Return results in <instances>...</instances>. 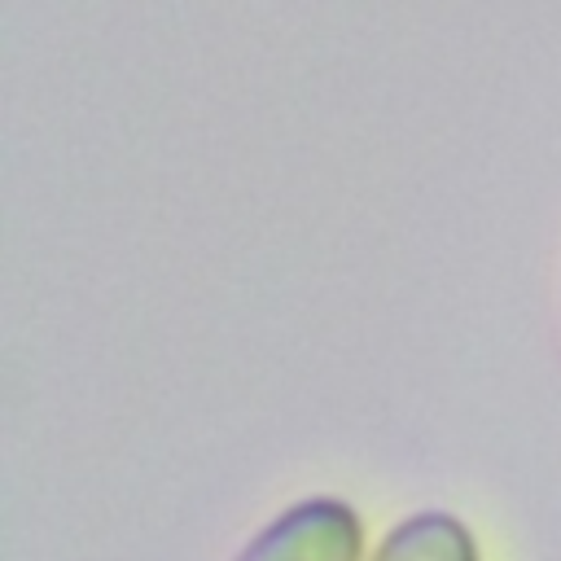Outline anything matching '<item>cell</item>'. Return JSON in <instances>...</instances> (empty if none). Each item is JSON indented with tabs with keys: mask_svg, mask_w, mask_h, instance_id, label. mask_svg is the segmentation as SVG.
Listing matches in <instances>:
<instances>
[{
	"mask_svg": "<svg viewBox=\"0 0 561 561\" xmlns=\"http://www.w3.org/2000/svg\"><path fill=\"white\" fill-rule=\"evenodd\" d=\"M364 526L342 500H302L280 513L237 561H359Z\"/></svg>",
	"mask_w": 561,
	"mask_h": 561,
	"instance_id": "obj_1",
	"label": "cell"
},
{
	"mask_svg": "<svg viewBox=\"0 0 561 561\" xmlns=\"http://www.w3.org/2000/svg\"><path fill=\"white\" fill-rule=\"evenodd\" d=\"M373 561H478V543L460 517L416 513L381 539Z\"/></svg>",
	"mask_w": 561,
	"mask_h": 561,
	"instance_id": "obj_2",
	"label": "cell"
}]
</instances>
